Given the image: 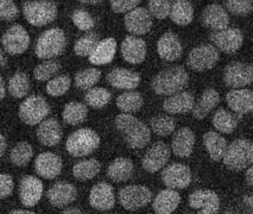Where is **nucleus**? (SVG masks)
<instances>
[{"instance_id":"42","label":"nucleus","mask_w":253,"mask_h":214,"mask_svg":"<svg viewBox=\"0 0 253 214\" xmlns=\"http://www.w3.org/2000/svg\"><path fill=\"white\" fill-rule=\"evenodd\" d=\"M99 35L95 34V32H89V34L84 35L75 43L74 50L76 55L89 57L94 49L96 48V45L99 44Z\"/></svg>"},{"instance_id":"5","label":"nucleus","mask_w":253,"mask_h":214,"mask_svg":"<svg viewBox=\"0 0 253 214\" xmlns=\"http://www.w3.org/2000/svg\"><path fill=\"white\" fill-rule=\"evenodd\" d=\"M100 144V137L90 128H80L68 137L66 149L72 156L84 157L96 150Z\"/></svg>"},{"instance_id":"53","label":"nucleus","mask_w":253,"mask_h":214,"mask_svg":"<svg viewBox=\"0 0 253 214\" xmlns=\"http://www.w3.org/2000/svg\"><path fill=\"white\" fill-rule=\"evenodd\" d=\"M0 143H1V146H0V155H1V156H4L5 151H6V148H7L6 138H5L4 134H1V136H0Z\"/></svg>"},{"instance_id":"15","label":"nucleus","mask_w":253,"mask_h":214,"mask_svg":"<svg viewBox=\"0 0 253 214\" xmlns=\"http://www.w3.org/2000/svg\"><path fill=\"white\" fill-rule=\"evenodd\" d=\"M124 22L127 31L137 36L148 34L152 28L151 13L145 7H137L136 10L125 14Z\"/></svg>"},{"instance_id":"52","label":"nucleus","mask_w":253,"mask_h":214,"mask_svg":"<svg viewBox=\"0 0 253 214\" xmlns=\"http://www.w3.org/2000/svg\"><path fill=\"white\" fill-rule=\"evenodd\" d=\"M14 188V182L12 177L7 174H2L0 176V198L6 199L12 194Z\"/></svg>"},{"instance_id":"6","label":"nucleus","mask_w":253,"mask_h":214,"mask_svg":"<svg viewBox=\"0 0 253 214\" xmlns=\"http://www.w3.org/2000/svg\"><path fill=\"white\" fill-rule=\"evenodd\" d=\"M25 19L34 26H44L57 17V6L52 1H26L23 5Z\"/></svg>"},{"instance_id":"39","label":"nucleus","mask_w":253,"mask_h":214,"mask_svg":"<svg viewBox=\"0 0 253 214\" xmlns=\"http://www.w3.org/2000/svg\"><path fill=\"white\" fill-rule=\"evenodd\" d=\"M30 82L26 74L23 72H17L8 81V92L16 99H22L29 93Z\"/></svg>"},{"instance_id":"28","label":"nucleus","mask_w":253,"mask_h":214,"mask_svg":"<svg viewBox=\"0 0 253 214\" xmlns=\"http://www.w3.org/2000/svg\"><path fill=\"white\" fill-rule=\"evenodd\" d=\"M195 107V99L189 92H181L169 96L163 102V110L170 114L188 113Z\"/></svg>"},{"instance_id":"54","label":"nucleus","mask_w":253,"mask_h":214,"mask_svg":"<svg viewBox=\"0 0 253 214\" xmlns=\"http://www.w3.org/2000/svg\"><path fill=\"white\" fill-rule=\"evenodd\" d=\"M246 181L250 186L253 187V166L250 167L246 171Z\"/></svg>"},{"instance_id":"50","label":"nucleus","mask_w":253,"mask_h":214,"mask_svg":"<svg viewBox=\"0 0 253 214\" xmlns=\"http://www.w3.org/2000/svg\"><path fill=\"white\" fill-rule=\"evenodd\" d=\"M19 10L17 5L11 0H2L0 2V18L5 22H11L18 17Z\"/></svg>"},{"instance_id":"18","label":"nucleus","mask_w":253,"mask_h":214,"mask_svg":"<svg viewBox=\"0 0 253 214\" xmlns=\"http://www.w3.org/2000/svg\"><path fill=\"white\" fill-rule=\"evenodd\" d=\"M189 205L195 210H201L199 214H216L220 210L219 196L211 190H195L189 196Z\"/></svg>"},{"instance_id":"17","label":"nucleus","mask_w":253,"mask_h":214,"mask_svg":"<svg viewBox=\"0 0 253 214\" xmlns=\"http://www.w3.org/2000/svg\"><path fill=\"white\" fill-rule=\"evenodd\" d=\"M90 206L98 211H110L116 205L113 187L107 182H100L89 193Z\"/></svg>"},{"instance_id":"38","label":"nucleus","mask_w":253,"mask_h":214,"mask_svg":"<svg viewBox=\"0 0 253 214\" xmlns=\"http://www.w3.org/2000/svg\"><path fill=\"white\" fill-rule=\"evenodd\" d=\"M237 117L229 113L225 108H219L213 117V125L222 133H232L238 125Z\"/></svg>"},{"instance_id":"40","label":"nucleus","mask_w":253,"mask_h":214,"mask_svg":"<svg viewBox=\"0 0 253 214\" xmlns=\"http://www.w3.org/2000/svg\"><path fill=\"white\" fill-rule=\"evenodd\" d=\"M176 122L172 117L169 116H156L150 119V128L157 136L166 137L175 131Z\"/></svg>"},{"instance_id":"48","label":"nucleus","mask_w":253,"mask_h":214,"mask_svg":"<svg viewBox=\"0 0 253 214\" xmlns=\"http://www.w3.org/2000/svg\"><path fill=\"white\" fill-rule=\"evenodd\" d=\"M171 5L166 0H151L149 1V11L158 19H164L171 13Z\"/></svg>"},{"instance_id":"44","label":"nucleus","mask_w":253,"mask_h":214,"mask_svg":"<svg viewBox=\"0 0 253 214\" xmlns=\"http://www.w3.org/2000/svg\"><path fill=\"white\" fill-rule=\"evenodd\" d=\"M111 93L107 89L101 87H94V88L87 90L84 95V101L93 108H101L106 106L111 100Z\"/></svg>"},{"instance_id":"1","label":"nucleus","mask_w":253,"mask_h":214,"mask_svg":"<svg viewBox=\"0 0 253 214\" xmlns=\"http://www.w3.org/2000/svg\"><path fill=\"white\" fill-rule=\"evenodd\" d=\"M114 124L130 148L143 149L144 146L149 144L150 138H151V128H149L143 122H140L132 114H118Z\"/></svg>"},{"instance_id":"56","label":"nucleus","mask_w":253,"mask_h":214,"mask_svg":"<svg viewBox=\"0 0 253 214\" xmlns=\"http://www.w3.org/2000/svg\"><path fill=\"white\" fill-rule=\"evenodd\" d=\"M5 93H6V89H5V81L4 79H0V96H1V99L5 98Z\"/></svg>"},{"instance_id":"49","label":"nucleus","mask_w":253,"mask_h":214,"mask_svg":"<svg viewBox=\"0 0 253 214\" xmlns=\"http://www.w3.org/2000/svg\"><path fill=\"white\" fill-rule=\"evenodd\" d=\"M72 18H73V22H74V24L76 25V28L80 29L82 31L90 30V29H93L94 25H95L93 17L84 10L74 11Z\"/></svg>"},{"instance_id":"47","label":"nucleus","mask_w":253,"mask_h":214,"mask_svg":"<svg viewBox=\"0 0 253 214\" xmlns=\"http://www.w3.org/2000/svg\"><path fill=\"white\" fill-rule=\"evenodd\" d=\"M225 6L228 12L235 16H247L252 12L253 2L247 1V0H229L225 2Z\"/></svg>"},{"instance_id":"31","label":"nucleus","mask_w":253,"mask_h":214,"mask_svg":"<svg viewBox=\"0 0 253 214\" xmlns=\"http://www.w3.org/2000/svg\"><path fill=\"white\" fill-rule=\"evenodd\" d=\"M117 51V41L114 38H106L100 41L99 44L94 49L92 55L89 56V62L95 66H104L112 62Z\"/></svg>"},{"instance_id":"20","label":"nucleus","mask_w":253,"mask_h":214,"mask_svg":"<svg viewBox=\"0 0 253 214\" xmlns=\"http://www.w3.org/2000/svg\"><path fill=\"white\" fill-rule=\"evenodd\" d=\"M202 23L206 28L214 31H221L228 28L229 16L221 5L211 4L208 5L202 12Z\"/></svg>"},{"instance_id":"8","label":"nucleus","mask_w":253,"mask_h":214,"mask_svg":"<svg viewBox=\"0 0 253 214\" xmlns=\"http://www.w3.org/2000/svg\"><path fill=\"white\" fill-rule=\"evenodd\" d=\"M120 205L127 211H136L146 206L152 199V193L148 187L140 184H131L124 187L119 192Z\"/></svg>"},{"instance_id":"35","label":"nucleus","mask_w":253,"mask_h":214,"mask_svg":"<svg viewBox=\"0 0 253 214\" xmlns=\"http://www.w3.org/2000/svg\"><path fill=\"white\" fill-rule=\"evenodd\" d=\"M144 99L139 92H125L117 98V106L123 113H136L143 107Z\"/></svg>"},{"instance_id":"37","label":"nucleus","mask_w":253,"mask_h":214,"mask_svg":"<svg viewBox=\"0 0 253 214\" xmlns=\"http://www.w3.org/2000/svg\"><path fill=\"white\" fill-rule=\"evenodd\" d=\"M88 110L86 105L82 104V102H69L64 106L63 113V120L69 125H79L81 123H84L87 118Z\"/></svg>"},{"instance_id":"19","label":"nucleus","mask_w":253,"mask_h":214,"mask_svg":"<svg viewBox=\"0 0 253 214\" xmlns=\"http://www.w3.org/2000/svg\"><path fill=\"white\" fill-rule=\"evenodd\" d=\"M43 195V183L35 176H24L20 181L19 198L25 207H34Z\"/></svg>"},{"instance_id":"25","label":"nucleus","mask_w":253,"mask_h":214,"mask_svg":"<svg viewBox=\"0 0 253 214\" xmlns=\"http://www.w3.org/2000/svg\"><path fill=\"white\" fill-rule=\"evenodd\" d=\"M182 44L179 38L172 32H166L158 40L157 51L158 55L166 61H176L182 55Z\"/></svg>"},{"instance_id":"11","label":"nucleus","mask_w":253,"mask_h":214,"mask_svg":"<svg viewBox=\"0 0 253 214\" xmlns=\"http://www.w3.org/2000/svg\"><path fill=\"white\" fill-rule=\"evenodd\" d=\"M2 46L10 55L23 54L30 44L28 31L22 25H13L2 35Z\"/></svg>"},{"instance_id":"57","label":"nucleus","mask_w":253,"mask_h":214,"mask_svg":"<svg viewBox=\"0 0 253 214\" xmlns=\"http://www.w3.org/2000/svg\"><path fill=\"white\" fill-rule=\"evenodd\" d=\"M10 214H36L35 212H31V211H24V210H14Z\"/></svg>"},{"instance_id":"14","label":"nucleus","mask_w":253,"mask_h":214,"mask_svg":"<svg viewBox=\"0 0 253 214\" xmlns=\"http://www.w3.org/2000/svg\"><path fill=\"white\" fill-rule=\"evenodd\" d=\"M170 158V148L166 143L157 142L146 151L143 157L142 166L148 172H157L163 167H166Z\"/></svg>"},{"instance_id":"41","label":"nucleus","mask_w":253,"mask_h":214,"mask_svg":"<svg viewBox=\"0 0 253 214\" xmlns=\"http://www.w3.org/2000/svg\"><path fill=\"white\" fill-rule=\"evenodd\" d=\"M101 78V72L95 68H88L81 70L75 75V86L84 90L94 88L95 84H98Z\"/></svg>"},{"instance_id":"7","label":"nucleus","mask_w":253,"mask_h":214,"mask_svg":"<svg viewBox=\"0 0 253 214\" xmlns=\"http://www.w3.org/2000/svg\"><path fill=\"white\" fill-rule=\"evenodd\" d=\"M49 112V104L42 96H29L19 107L20 119L28 125H37L38 123L44 122Z\"/></svg>"},{"instance_id":"27","label":"nucleus","mask_w":253,"mask_h":214,"mask_svg":"<svg viewBox=\"0 0 253 214\" xmlns=\"http://www.w3.org/2000/svg\"><path fill=\"white\" fill-rule=\"evenodd\" d=\"M61 124L55 118L45 119L37 128L38 140L45 146H55L62 139Z\"/></svg>"},{"instance_id":"23","label":"nucleus","mask_w":253,"mask_h":214,"mask_svg":"<svg viewBox=\"0 0 253 214\" xmlns=\"http://www.w3.org/2000/svg\"><path fill=\"white\" fill-rule=\"evenodd\" d=\"M122 55L126 62L132 64L142 63L146 57V43L142 38L127 36L122 43Z\"/></svg>"},{"instance_id":"26","label":"nucleus","mask_w":253,"mask_h":214,"mask_svg":"<svg viewBox=\"0 0 253 214\" xmlns=\"http://www.w3.org/2000/svg\"><path fill=\"white\" fill-rule=\"evenodd\" d=\"M194 144H195V136L193 131L189 128H182L173 134L171 149L177 157L187 158L192 155Z\"/></svg>"},{"instance_id":"43","label":"nucleus","mask_w":253,"mask_h":214,"mask_svg":"<svg viewBox=\"0 0 253 214\" xmlns=\"http://www.w3.org/2000/svg\"><path fill=\"white\" fill-rule=\"evenodd\" d=\"M32 156H34L32 146L26 142H20L14 145V148L11 150L10 160L14 166L25 167L30 162Z\"/></svg>"},{"instance_id":"51","label":"nucleus","mask_w":253,"mask_h":214,"mask_svg":"<svg viewBox=\"0 0 253 214\" xmlns=\"http://www.w3.org/2000/svg\"><path fill=\"white\" fill-rule=\"evenodd\" d=\"M140 4L139 0H112L111 7L116 13H126L136 10Z\"/></svg>"},{"instance_id":"46","label":"nucleus","mask_w":253,"mask_h":214,"mask_svg":"<svg viewBox=\"0 0 253 214\" xmlns=\"http://www.w3.org/2000/svg\"><path fill=\"white\" fill-rule=\"evenodd\" d=\"M61 70V64L56 61H45L35 68L34 76L38 81H46Z\"/></svg>"},{"instance_id":"24","label":"nucleus","mask_w":253,"mask_h":214,"mask_svg":"<svg viewBox=\"0 0 253 214\" xmlns=\"http://www.w3.org/2000/svg\"><path fill=\"white\" fill-rule=\"evenodd\" d=\"M228 107L235 113L239 114V118L243 114L250 113L253 111V90L250 89H233L226 95Z\"/></svg>"},{"instance_id":"33","label":"nucleus","mask_w":253,"mask_h":214,"mask_svg":"<svg viewBox=\"0 0 253 214\" xmlns=\"http://www.w3.org/2000/svg\"><path fill=\"white\" fill-rule=\"evenodd\" d=\"M220 101V95L215 89L208 88L202 93L201 98L193 110V116L196 119H204L208 113L216 107Z\"/></svg>"},{"instance_id":"30","label":"nucleus","mask_w":253,"mask_h":214,"mask_svg":"<svg viewBox=\"0 0 253 214\" xmlns=\"http://www.w3.org/2000/svg\"><path fill=\"white\" fill-rule=\"evenodd\" d=\"M134 164L130 158L118 157L108 166L107 176L113 182H124L133 176Z\"/></svg>"},{"instance_id":"16","label":"nucleus","mask_w":253,"mask_h":214,"mask_svg":"<svg viewBox=\"0 0 253 214\" xmlns=\"http://www.w3.org/2000/svg\"><path fill=\"white\" fill-rule=\"evenodd\" d=\"M35 170L38 176L52 180L61 174L62 160L52 152H42L35 160Z\"/></svg>"},{"instance_id":"3","label":"nucleus","mask_w":253,"mask_h":214,"mask_svg":"<svg viewBox=\"0 0 253 214\" xmlns=\"http://www.w3.org/2000/svg\"><path fill=\"white\" fill-rule=\"evenodd\" d=\"M223 164L228 169L239 171L253 164V142L249 139H235L227 146Z\"/></svg>"},{"instance_id":"13","label":"nucleus","mask_w":253,"mask_h":214,"mask_svg":"<svg viewBox=\"0 0 253 214\" xmlns=\"http://www.w3.org/2000/svg\"><path fill=\"white\" fill-rule=\"evenodd\" d=\"M162 181L170 189H184L192 182V171L184 164L172 163L164 168Z\"/></svg>"},{"instance_id":"32","label":"nucleus","mask_w":253,"mask_h":214,"mask_svg":"<svg viewBox=\"0 0 253 214\" xmlns=\"http://www.w3.org/2000/svg\"><path fill=\"white\" fill-rule=\"evenodd\" d=\"M204 144L207 149L208 154L213 161H220L225 156L226 150H227V142L220 136L217 132L210 131L204 136Z\"/></svg>"},{"instance_id":"34","label":"nucleus","mask_w":253,"mask_h":214,"mask_svg":"<svg viewBox=\"0 0 253 214\" xmlns=\"http://www.w3.org/2000/svg\"><path fill=\"white\" fill-rule=\"evenodd\" d=\"M170 18L175 24L185 26L192 23L194 18V7L189 1L177 0L171 5V13Z\"/></svg>"},{"instance_id":"45","label":"nucleus","mask_w":253,"mask_h":214,"mask_svg":"<svg viewBox=\"0 0 253 214\" xmlns=\"http://www.w3.org/2000/svg\"><path fill=\"white\" fill-rule=\"evenodd\" d=\"M70 84H72V81H70L68 75H58L48 82L46 93L51 96H61L64 93H67V90L70 87Z\"/></svg>"},{"instance_id":"36","label":"nucleus","mask_w":253,"mask_h":214,"mask_svg":"<svg viewBox=\"0 0 253 214\" xmlns=\"http://www.w3.org/2000/svg\"><path fill=\"white\" fill-rule=\"evenodd\" d=\"M100 169H101V164L99 161H96L95 158H89V160L76 163L73 168V175L79 181L92 180L99 174Z\"/></svg>"},{"instance_id":"58","label":"nucleus","mask_w":253,"mask_h":214,"mask_svg":"<svg viewBox=\"0 0 253 214\" xmlns=\"http://www.w3.org/2000/svg\"><path fill=\"white\" fill-rule=\"evenodd\" d=\"M0 57H1V67L4 68L5 64H6V57H5L4 51H0Z\"/></svg>"},{"instance_id":"12","label":"nucleus","mask_w":253,"mask_h":214,"mask_svg":"<svg viewBox=\"0 0 253 214\" xmlns=\"http://www.w3.org/2000/svg\"><path fill=\"white\" fill-rule=\"evenodd\" d=\"M211 41L219 50L226 54H234L243 45L244 36L239 29L227 28L221 31H213L211 34Z\"/></svg>"},{"instance_id":"59","label":"nucleus","mask_w":253,"mask_h":214,"mask_svg":"<svg viewBox=\"0 0 253 214\" xmlns=\"http://www.w3.org/2000/svg\"><path fill=\"white\" fill-rule=\"evenodd\" d=\"M82 4H92V5H96V4H99V0H82Z\"/></svg>"},{"instance_id":"60","label":"nucleus","mask_w":253,"mask_h":214,"mask_svg":"<svg viewBox=\"0 0 253 214\" xmlns=\"http://www.w3.org/2000/svg\"><path fill=\"white\" fill-rule=\"evenodd\" d=\"M108 214H111V213H108Z\"/></svg>"},{"instance_id":"10","label":"nucleus","mask_w":253,"mask_h":214,"mask_svg":"<svg viewBox=\"0 0 253 214\" xmlns=\"http://www.w3.org/2000/svg\"><path fill=\"white\" fill-rule=\"evenodd\" d=\"M223 81L231 88H241L253 82V66L244 62H231L223 70Z\"/></svg>"},{"instance_id":"4","label":"nucleus","mask_w":253,"mask_h":214,"mask_svg":"<svg viewBox=\"0 0 253 214\" xmlns=\"http://www.w3.org/2000/svg\"><path fill=\"white\" fill-rule=\"evenodd\" d=\"M66 46V35L63 30L58 28H52L44 31L38 37L35 52L38 58L48 60L62 54Z\"/></svg>"},{"instance_id":"22","label":"nucleus","mask_w":253,"mask_h":214,"mask_svg":"<svg viewBox=\"0 0 253 214\" xmlns=\"http://www.w3.org/2000/svg\"><path fill=\"white\" fill-rule=\"evenodd\" d=\"M107 81L112 87L118 89H136L139 86L140 76L133 70L125 68H116L107 75Z\"/></svg>"},{"instance_id":"55","label":"nucleus","mask_w":253,"mask_h":214,"mask_svg":"<svg viewBox=\"0 0 253 214\" xmlns=\"http://www.w3.org/2000/svg\"><path fill=\"white\" fill-rule=\"evenodd\" d=\"M61 214H82L81 211L76 207H69L67 210H64Z\"/></svg>"},{"instance_id":"29","label":"nucleus","mask_w":253,"mask_h":214,"mask_svg":"<svg viewBox=\"0 0 253 214\" xmlns=\"http://www.w3.org/2000/svg\"><path fill=\"white\" fill-rule=\"evenodd\" d=\"M181 202V196L173 189H163L156 195L154 204V211L157 214H171Z\"/></svg>"},{"instance_id":"21","label":"nucleus","mask_w":253,"mask_h":214,"mask_svg":"<svg viewBox=\"0 0 253 214\" xmlns=\"http://www.w3.org/2000/svg\"><path fill=\"white\" fill-rule=\"evenodd\" d=\"M78 190L75 186L67 182H57L48 190V200L54 207H66L75 201Z\"/></svg>"},{"instance_id":"2","label":"nucleus","mask_w":253,"mask_h":214,"mask_svg":"<svg viewBox=\"0 0 253 214\" xmlns=\"http://www.w3.org/2000/svg\"><path fill=\"white\" fill-rule=\"evenodd\" d=\"M188 81L189 75L187 70L181 66H173L158 73L151 82V87L156 94L171 96L181 93Z\"/></svg>"},{"instance_id":"9","label":"nucleus","mask_w":253,"mask_h":214,"mask_svg":"<svg viewBox=\"0 0 253 214\" xmlns=\"http://www.w3.org/2000/svg\"><path fill=\"white\" fill-rule=\"evenodd\" d=\"M219 61V51L211 44H201L194 48L188 55L187 64L196 72L211 69Z\"/></svg>"}]
</instances>
